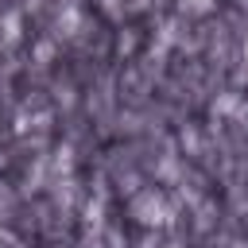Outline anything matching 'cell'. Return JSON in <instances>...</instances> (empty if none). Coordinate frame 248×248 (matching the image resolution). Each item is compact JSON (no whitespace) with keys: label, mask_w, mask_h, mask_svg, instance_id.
Returning a JSON list of instances; mask_svg holds the SVG:
<instances>
[{"label":"cell","mask_w":248,"mask_h":248,"mask_svg":"<svg viewBox=\"0 0 248 248\" xmlns=\"http://www.w3.org/2000/svg\"><path fill=\"white\" fill-rule=\"evenodd\" d=\"M132 217H136V221H143V225H163V221H170L167 202H163L155 190H147V194H140V198L132 202Z\"/></svg>","instance_id":"1"},{"label":"cell","mask_w":248,"mask_h":248,"mask_svg":"<svg viewBox=\"0 0 248 248\" xmlns=\"http://www.w3.org/2000/svg\"><path fill=\"white\" fill-rule=\"evenodd\" d=\"M19 39V16L12 12V16H4V43H16Z\"/></svg>","instance_id":"2"},{"label":"cell","mask_w":248,"mask_h":248,"mask_svg":"<svg viewBox=\"0 0 248 248\" xmlns=\"http://www.w3.org/2000/svg\"><path fill=\"white\" fill-rule=\"evenodd\" d=\"M213 8V0H182V12H190V16H205Z\"/></svg>","instance_id":"3"},{"label":"cell","mask_w":248,"mask_h":248,"mask_svg":"<svg viewBox=\"0 0 248 248\" xmlns=\"http://www.w3.org/2000/svg\"><path fill=\"white\" fill-rule=\"evenodd\" d=\"M244 62H248V35H244Z\"/></svg>","instance_id":"4"}]
</instances>
